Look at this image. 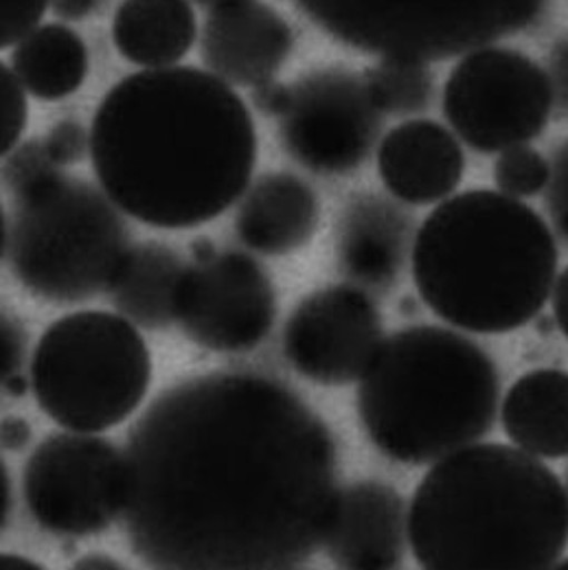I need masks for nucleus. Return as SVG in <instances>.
Here are the masks:
<instances>
[{
    "label": "nucleus",
    "instance_id": "9b49d317",
    "mask_svg": "<svg viewBox=\"0 0 568 570\" xmlns=\"http://www.w3.org/2000/svg\"><path fill=\"white\" fill-rule=\"evenodd\" d=\"M382 124L362 75L321 69L292 86L280 137L301 167L319 176H343L369 158Z\"/></svg>",
    "mask_w": 568,
    "mask_h": 570
},
{
    "label": "nucleus",
    "instance_id": "5701e85b",
    "mask_svg": "<svg viewBox=\"0 0 568 570\" xmlns=\"http://www.w3.org/2000/svg\"><path fill=\"white\" fill-rule=\"evenodd\" d=\"M362 77L382 115L407 117L424 112L434 95V77L422 60L380 58Z\"/></svg>",
    "mask_w": 568,
    "mask_h": 570
},
{
    "label": "nucleus",
    "instance_id": "ea45409f",
    "mask_svg": "<svg viewBox=\"0 0 568 570\" xmlns=\"http://www.w3.org/2000/svg\"><path fill=\"white\" fill-rule=\"evenodd\" d=\"M192 2H196L200 7H207V9H215V7H222V4L233 2V0H192Z\"/></svg>",
    "mask_w": 568,
    "mask_h": 570
},
{
    "label": "nucleus",
    "instance_id": "4c0bfd02",
    "mask_svg": "<svg viewBox=\"0 0 568 570\" xmlns=\"http://www.w3.org/2000/svg\"><path fill=\"white\" fill-rule=\"evenodd\" d=\"M215 250L214 242L212 239H207V237H198L194 244H192V255H194V262H198V259H207V257H212Z\"/></svg>",
    "mask_w": 568,
    "mask_h": 570
},
{
    "label": "nucleus",
    "instance_id": "ddd939ff",
    "mask_svg": "<svg viewBox=\"0 0 568 570\" xmlns=\"http://www.w3.org/2000/svg\"><path fill=\"white\" fill-rule=\"evenodd\" d=\"M382 318L362 287L330 285L307 294L290 314L284 356L310 382H360L382 345Z\"/></svg>",
    "mask_w": 568,
    "mask_h": 570
},
{
    "label": "nucleus",
    "instance_id": "0eeeda50",
    "mask_svg": "<svg viewBox=\"0 0 568 570\" xmlns=\"http://www.w3.org/2000/svg\"><path fill=\"white\" fill-rule=\"evenodd\" d=\"M151 360L135 323L110 312L56 321L31 357L38 406L58 426L101 432L126 422L145 400Z\"/></svg>",
    "mask_w": 568,
    "mask_h": 570
},
{
    "label": "nucleus",
    "instance_id": "f8f14e48",
    "mask_svg": "<svg viewBox=\"0 0 568 570\" xmlns=\"http://www.w3.org/2000/svg\"><path fill=\"white\" fill-rule=\"evenodd\" d=\"M275 318V285L255 257L217 250L187 266L176 323L196 345L224 354L255 350L271 334Z\"/></svg>",
    "mask_w": 568,
    "mask_h": 570
},
{
    "label": "nucleus",
    "instance_id": "79ce46f5",
    "mask_svg": "<svg viewBox=\"0 0 568 570\" xmlns=\"http://www.w3.org/2000/svg\"><path fill=\"white\" fill-rule=\"evenodd\" d=\"M567 494H568V470H567Z\"/></svg>",
    "mask_w": 568,
    "mask_h": 570
},
{
    "label": "nucleus",
    "instance_id": "412c9836",
    "mask_svg": "<svg viewBox=\"0 0 568 570\" xmlns=\"http://www.w3.org/2000/svg\"><path fill=\"white\" fill-rule=\"evenodd\" d=\"M185 271L180 257L163 244L133 246L108 287L110 303L137 327L167 330L176 323Z\"/></svg>",
    "mask_w": 568,
    "mask_h": 570
},
{
    "label": "nucleus",
    "instance_id": "1a4fd4ad",
    "mask_svg": "<svg viewBox=\"0 0 568 570\" xmlns=\"http://www.w3.org/2000/svg\"><path fill=\"white\" fill-rule=\"evenodd\" d=\"M556 90L549 72L507 47L466 53L443 86V117L457 139L500 154L538 139L551 121Z\"/></svg>",
    "mask_w": 568,
    "mask_h": 570
},
{
    "label": "nucleus",
    "instance_id": "b1692460",
    "mask_svg": "<svg viewBox=\"0 0 568 570\" xmlns=\"http://www.w3.org/2000/svg\"><path fill=\"white\" fill-rule=\"evenodd\" d=\"M494 183L498 191L525 200L542 194L551 183V163L527 145H516L498 154L494 163Z\"/></svg>",
    "mask_w": 568,
    "mask_h": 570
},
{
    "label": "nucleus",
    "instance_id": "393cba45",
    "mask_svg": "<svg viewBox=\"0 0 568 570\" xmlns=\"http://www.w3.org/2000/svg\"><path fill=\"white\" fill-rule=\"evenodd\" d=\"M60 176V165L49 156L45 141L20 142L2 163V183L13 200L29 198Z\"/></svg>",
    "mask_w": 568,
    "mask_h": 570
},
{
    "label": "nucleus",
    "instance_id": "423d86ee",
    "mask_svg": "<svg viewBox=\"0 0 568 570\" xmlns=\"http://www.w3.org/2000/svg\"><path fill=\"white\" fill-rule=\"evenodd\" d=\"M124 212L88 180L60 176L2 214V259L33 296L69 305L108 292L130 250Z\"/></svg>",
    "mask_w": 568,
    "mask_h": 570
},
{
    "label": "nucleus",
    "instance_id": "4be33fe9",
    "mask_svg": "<svg viewBox=\"0 0 568 570\" xmlns=\"http://www.w3.org/2000/svg\"><path fill=\"white\" fill-rule=\"evenodd\" d=\"M11 71L29 95L42 101L71 97L88 75L86 42L67 24H40L16 45Z\"/></svg>",
    "mask_w": 568,
    "mask_h": 570
},
{
    "label": "nucleus",
    "instance_id": "f3484780",
    "mask_svg": "<svg viewBox=\"0 0 568 570\" xmlns=\"http://www.w3.org/2000/svg\"><path fill=\"white\" fill-rule=\"evenodd\" d=\"M413 222L409 214L380 196H360L336 224L339 273L364 289H389L404 271Z\"/></svg>",
    "mask_w": 568,
    "mask_h": 570
},
{
    "label": "nucleus",
    "instance_id": "aec40b11",
    "mask_svg": "<svg viewBox=\"0 0 568 570\" xmlns=\"http://www.w3.org/2000/svg\"><path fill=\"white\" fill-rule=\"evenodd\" d=\"M198 38L189 0H124L112 18V45L143 69L176 67Z\"/></svg>",
    "mask_w": 568,
    "mask_h": 570
},
{
    "label": "nucleus",
    "instance_id": "f704fd0d",
    "mask_svg": "<svg viewBox=\"0 0 568 570\" xmlns=\"http://www.w3.org/2000/svg\"><path fill=\"white\" fill-rule=\"evenodd\" d=\"M97 7V0H51V9L62 20H84Z\"/></svg>",
    "mask_w": 568,
    "mask_h": 570
},
{
    "label": "nucleus",
    "instance_id": "72a5a7b5",
    "mask_svg": "<svg viewBox=\"0 0 568 570\" xmlns=\"http://www.w3.org/2000/svg\"><path fill=\"white\" fill-rule=\"evenodd\" d=\"M31 439V426L25 420L11 417L2 422V445L4 450H22Z\"/></svg>",
    "mask_w": 568,
    "mask_h": 570
},
{
    "label": "nucleus",
    "instance_id": "f03ea898",
    "mask_svg": "<svg viewBox=\"0 0 568 570\" xmlns=\"http://www.w3.org/2000/svg\"><path fill=\"white\" fill-rule=\"evenodd\" d=\"M90 158L124 214L156 228H192L248 191L257 132L242 97L214 72L145 69L104 95Z\"/></svg>",
    "mask_w": 568,
    "mask_h": 570
},
{
    "label": "nucleus",
    "instance_id": "9d476101",
    "mask_svg": "<svg viewBox=\"0 0 568 570\" xmlns=\"http://www.w3.org/2000/svg\"><path fill=\"white\" fill-rule=\"evenodd\" d=\"M22 494L33 520L53 535L101 533L124 515V452L90 432L53 434L31 452Z\"/></svg>",
    "mask_w": 568,
    "mask_h": 570
},
{
    "label": "nucleus",
    "instance_id": "c85d7f7f",
    "mask_svg": "<svg viewBox=\"0 0 568 570\" xmlns=\"http://www.w3.org/2000/svg\"><path fill=\"white\" fill-rule=\"evenodd\" d=\"M45 147L56 165L69 167L77 165L86 156V151H90V137L86 135L81 124L65 119L49 130V135L45 137Z\"/></svg>",
    "mask_w": 568,
    "mask_h": 570
},
{
    "label": "nucleus",
    "instance_id": "39448f33",
    "mask_svg": "<svg viewBox=\"0 0 568 570\" xmlns=\"http://www.w3.org/2000/svg\"><path fill=\"white\" fill-rule=\"evenodd\" d=\"M500 409L497 362L472 338L415 325L382 341L358 384V415L386 459L430 465L479 443Z\"/></svg>",
    "mask_w": 568,
    "mask_h": 570
},
{
    "label": "nucleus",
    "instance_id": "58836bf2",
    "mask_svg": "<svg viewBox=\"0 0 568 570\" xmlns=\"http://www.w3.org/2000/svg\"><path fill=\"white\" fill-rule=\"evenodd\" d=\"M9 488H11V483H9V476H7V470L2 468V529H4V524H7V520H9V504H11V497H9Z\"/></svg>",
    "mask_w": 568,
    "mask_h": 570
},
{
    "label": "nucleus",
    "instance_id": "a878e982",
    "mask_svg": "<svg viewBox=\"0 0 568 570\" xmlns=\"http://www.w3.org/2000/svg\"><path fill=\"white\" fill-rule=\"evenodd\" d=\"M2 389L9 397H22L29 391L31 377H27V334L22 325L4 314L2 316Z\"/></svg>",
    "mask_w": 568,
    "mask_h": 570
},
{
    "label": "nucleus",
    "instance_id": "6e6552de",
    "mask_svg": "<svg viewBox=\"0 0 568 570\" xmlns=\"http://www.w3.org/2000/svg\"><path fill=\"white\" fill-rule=\"evenodd\" d=\"M330 38L380 58L445 60L516 31L538 0H292Z\"/></svg>",
    "mask_w": 568,
    "mask_h": 570
},
{
    "label": "nucleus",
    "instance_id": "a19ab883",
    "mask_svg": "<svg viewBox=\"0 0 568 570\" xmlns=\"http://www.w3.org/2000/svg\"><path fill=\"white\" fill-rule=\"evenodd\" d=\"M551 570H568V558L567 560H562V562H558Z\"/></svg>",
    "mask_w": 568,
    "mask_h": 570
},
{
    "label": "nucleus",
    "instance_id": "cd10ccee",
    "mask_svg": "<svg viewBox=\"0 0 568 570\" xmlns=\"http://www.w3.org/2000/svg\"><path fill=\"white\" fill-rule=\"evenodd\" d=\"M51 0H0V47H16L40 27Z\"/></svg>",
    "mask_w": 568,
    "mask_h": 570
},
{
    "label": "nucleus",
    "instance_id": "7ed1b4c3",
    "mask_svg": "<svg viewBox=\"0 0 568 570\" xmlns=\"http://www.w3.org/2000/svg\"><path fill=\"white\" fill-rule=\"evenodd\" d=\"M422 570H551L568 547V494L540 459L474 443L437 461L409 509Z\"/></svg>",
    "mask_w": 568,
    "mask_h": 570
},
{
    "label": "nucleus",
    "instance_id": "7c9ffc66",
    "mask_svg": "<svg viewBox=\"0 0 568 570\" xmlns=\"http://www.w3.org/2000/svg\"><path fill=\"white\" fill-rule=\"evenodd\" d=\"M290 97H292V86H285L277 79L264 81L259 86H255L251 90V101L253 106L266 115V117H277L282 119L290 106Z\"/></svg>",
    "mask_w": 568,
    "mask_h": 570
},
{
    "label": "nucleus",
    "instance_id": "2f4dec72",
    "mask_svg": "<svg viewBox=\"0 0 568 570\" xmlns=\"http://www.w3.org/2000/svg\"><path fill=\"white\" fill-rule=\"evenodd\" d=\"M549 77L554 81L556 99H560L565 110H568V38H562L560 45H556L554 49Z\"/></svg>",
    "mask_w": 568,
    "mask_h": 570
},
{
    "label": "nucleus",
    "instance_id": "c756f323",
    "mask_svg": "<svg viewBox=\"0 0 568 570\" xmlns=\"http://www.w3.org/2000/svg\"><path fill=\"white\" fill-rule=\"evenodd\" d=\"M547 207L554 219V226L558 228L562 239L568 242V142L558 151V158L551 165Z\"/></svg>",
    "mask_w": 568,
    "mask_h": 570
},
{
    "label": "nucleus",
    "instance_id": "f257e3e1",
    "mask_svg": "<svg viewBox=\"0 0 568 570\" xmlns=\"http://www.w3.org/2000/svg\"><path fill=\"white\" fill-rule=\"evenodd\" d=\"M124 459L121 518L149 570H294L323 544L341 492L330 428L259 373L165 389Z\"/></svg>",
    "mask_w": 568,
    "mask_h": 570
},
{
    "label": "nucleus",
    "instance_id": "2eb2a0df",
    "mask_svg": "<svg viewBox=\"0 0 568 570\" xmlns=\"http://www.w3.org/2000/svg\"><path fill=\"white\" fill-rule=\"evenodd\" d=\"M409 540V511L386 483L362 481L339 492L325 551L341 570H395Z\"/></svg>",
    "mask_w": 568,
    "mask_h": 570
},
{
    "label": "nucleus",
    "instance_id": "a211bd4d",
    "mask_svg": "<svg viewBox=\"0 0 568 570\" xmlns=\"http://www.w3.org/2000/svg\"><path fill=\"white\" fill-rule=\"evenodd\" d=\"M321 205L314 189L294 174H266L242 196L235 233L251 250L268 257L290 255L314 237Z\"/></svg>",
    "mask_w": 568,
    "mask_h": 570
},
{
    "label": "nucleus",
    "instance_id": "473e14b6",
    "mask_svg": "<svg viewBox=\"0 0 568 570\" xmlns=\"http://www.w3.org/2000/svg\"><path fill=\"white\" fill-rule=\"evenodd\" d=\"M551 309H554V321L562 336L568 341V264L567 268L558 275L554 294H551Z\"/></svg>",
    "mask_w": 568,
    "mask_h": 570
},
{
    "label": "nucleus",
    "instance_id": "4468645a",
    "mask_svg": "<svg viewBox=\"0 0 568 570\" xmlns=\"http://www.w3.org/2000/svg\"><path fill=\"white\" fill-rule=\"evenodd\" d=\"M294 47L280 11L259 0H233L212 9L200 33V58L231 86H259L275 79Z\"/></svg>",
    "mask_w": 568,
    "mask_h": 570
},
{
    "label": "nucleus",
    "instance_id": "e433bc0d",
    "mask_svg": "<svg viewBox=\"0 0 568 570\" xmlns=\"http://www.w3.org/2000/svg\"><path fill=\"white\" fill-rule=\"evenodd\" d=\"M0 570H45L40 564L27 560V558H20V556H2L0 558Z\"/></svg>",
    "mask_w": 568,
    "mask_h": 570
},
{
    "label": "nucleus",
    "instance_id": "20e7f679",
    "mask_svg": "<svg viewBox=\"0 0 568 570\" xmlns=\"http://www.w3.org/2000/svg\"><path fill=\"white\" fill-rule=\"evenodd\" d=\"M411 257L427 307L472 334H509L536 321L560 262L547 219L492 189L439 203L422 222Z\"/></svg>",
    "mask_w": 568,
    "mask_h": 570
},
{
    "label": "nucleus",
    "instance_id": "dca6fc26",
    "mask_svg": "<svg viewBox=\"0 0 568 570\" xmlns=\"http://www.w3.org/2000/svg\"><path fill=\"white\" fill-rule=\"evenodd\" d=\"M466 154L454 132L430 119L395 126L378 147V174L400 203L424 207L448 200L461 185Z\"/></svg>",
    "mask_w": 568,
    "mask_h": 570
},
{
    "label": "nucleus",
    "instance_id": "bb28decb",
    "mask_svg": "<svg viewBox=\"0 0 568 570\" xmlns=\"http://www.w3.org/2000/svg\"><path fill=\"white\" fill-rule=\"evenodd\" d=\"M0 154L7 156L13 147H18V141L27 128V90L7 65L0 67Z\"/></svg>",
    "mask_w": 568,
    "mask_h": 570
},
{
    "label": "nucleus",
    "instance_id": "c9c22d12",
    "mask_svg": "<svg viewBox=\"0 0 568 570\" xmlns=\"http://www.w3.org/2000/svg\"><path fill=\"white\" fill-rule=\"evenodd\" d=\"M71 570H126V567L119 564L117 560H112L110 556L90 553V556H84L81 560H77Z\"/></svg>",
    "mask_w": 568,
    "mask_h": 570
},
{
    "label": "nucleus",
    "instance_id": "6ab92c4d",
    "mask_svg": "<svg viewBox=\"0 0 568 570\" xmlns=\"http://www.w3.org/2000/svg\"><path fill=\"white\" fill-rule=\"evenodd\" d=\"M509 441L536 459L568 456V371L536 368L520 375L500 406Z\"/></svg>",
    "mask_w": 568,
    "mask_h": 570
}]
</instances>
